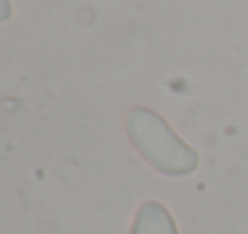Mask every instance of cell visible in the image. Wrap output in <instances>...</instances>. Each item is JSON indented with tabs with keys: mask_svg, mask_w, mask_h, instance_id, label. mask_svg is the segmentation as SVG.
Listing matches in <instances>:
<instances>
[{
	"mask_svg": "<svg viewBox=\"0 0 248 234\" xmlns=\"http://www.w3.org/2000/svg\"><path fill=\"white\" fill-rule=\"evenodd\" d=\"M12 17V2L10 0H0V22H7Z\"/></svg>",
	"mask_w": 248,
	"mask_h": 234,
	"instance_id": "3957f363",
	"label": "cell"
},
{
	"mask_svg": "<svg viewBox=\"0 0 248 234\" xmlns=\"http://www.w3.org/2000/svg\"><path fill=\"white\" fill-rule=\"evenodd\" d=\"M130 234H178V227L164 203L147 201L138 208Z\"/></svg>",
	"mask_w": 248,
	"mask_h": 234,
	"instance_id": "7a4b0ae2",
	"label": "cell"
},
{
	"mask_svg": "<svg viewBox=\"0 0 248 234\" xmlns=\"http://www.w3.org/2000/svg\"><path fill=\"white\" fill-rule=\"evenodd\" d=\"M125 135L145 162L164 176H190L200 167L198 152L152 109H133L125 116Z\"/></svg>",
	"mask_w": 248,
	"mask_h": 234,
	"instance_id": "6da1fadb",
	"label": "cell"
}]
</instances>
